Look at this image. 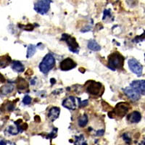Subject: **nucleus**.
<instances>
[{
  "label": "nucleus",
  "mask_w": 145,
  "mask_h": 145,
  "mask_svg": "<svg viewBox=\"0 0 145 145\" xmlns=\"http://www.w3.org/2000/svg\"><path fill=\"white\" fill-rule=\"evenodd\" d=\"M107 67L112 71L122 69L124 64V57L118 52L112 53L108 57Z\"/></svg>",
  "instance_id": "1"
},
{
  "label": "nucleus",
  "mask_w": 145,
  "mask_h": 145,
  "mask_svg": "<svg viewBox=\"0 0 145 145\" xmlns=\"http://www.w3.org/2000/svg\"><path fill=\"white\" fill-rule=\"evenodd\" d=\"M54 65H55V59L52 54L49 53L46 54L43 58L42 61L39 64V68L41 72H43L44 74H46L54 68Z\"/></svg>",
  "instance_id": "2"
},
{
  "label": "nucleus",
  "mask_w": 145,
  "mask_h": 145,
  "mask_svg": "<svg viewBox=\"0 0 145 145\" xmlns=\"http://www.w3.org/2000/svg\"><path fill=\"white\" fill-rule=\"evenodd\" d=\"M129 110V106L127 103L125 102H120L115 107V108L112 110V112H110L108 115H111L112 114V116L111 118L116 117L118 118H121L124 117L125 115L128 112Z\"/></svg>",
  "instance_id": "3"
},
{
  "label": "nucleus",
  "mask_w": 145,
  "mask_h": 145,
  "mask_svg": "<svg viewBox=\"0 0 145 145\" xmlns=\"http://www.w3.org/2000/svg\"><path fill=\"white\" fill-rule=\"evenodd\" d=\"M61 39L65 41L66 44H68L70 51L73 53L78 54V52H79V45H78L74 37H72V36H70L69 34H67V33H63L62 35Z\"/></svg>",
  "instance_id": "4"
},
{
  "label": "nucleus",
  "mask_w": 145,
  "mask_h": 145,
  "mask_svg": "<svg viewBox=\"0 0 145 145\" xmlns=\"http://www.w3.org/2000/svg\"><path fill=\"white\" fill-rule=\"evenodd\" d=\"M102 85L101 83L94 81H89L86 83V91L91 95L97 96L100 94Z\"/></svg>",
  "instance_id": "5"
},
{
  "label": "nucleus",
  "mask_w": 145,
  "mask_h": 145,
  "mask_svg": "<svg viewBox=\"0 0 145 145\" xmlns=\"http://www.w3.org/2000/svg\"><path fill=\"white\" fill-rule=\"evenodd\" d=\"M51 2L52 1H47V0H41L36 2L34 4L35 11L41 15H45L50 10Z\"/></svg>",
  "instance_id": "6"
},
{
  "label": "nucleus",
  "mask_w": 145,
  "mask_h": 145,
  "mask_svg": "<svg viewBox=\"0 0 145 145\" xmlns=\"http://www.w3.org/2000/svg\"><path fill=\"white\" fill-rule=\"evenodd\" d=\"M128 64H129V69L132 71V72H134V74L138 76H142L143 67L137 59H134V58L130 59L128 61Z\"/></svg>",
  "instance_id": "7"
},
{
  "label": "nucleus",
  "mask_w": 145,
  "mask_h": 145,
  "mask_svg": "<svg viewBox=\"0 0 145 145\" xmlns=\"http://www.w3.org/2000/svg\"><path fill=\"white\" fill-rule=\"evenodd\" d=\"M76 65L77 64L75 63L73 59H72L71 58H66V59H63V61L60 62L59 68L63 71H67L75 68Z\"/></svg>",
  "instance_id": "8"
},
{
  "label": "nucleus",
  "mask_w": 145,
  "mask_h": 145,
  "mask_svg": "<svg viewBox=\"0 0 145 145\" xmlns=\"http://www.w3.org/2000/svg\"><path fill=\"white\" fill-rule=\"evenodd\" d=\"M130 86L142 95H145V80H136L132 81Z\"/></svg>",
  "instance_id": "9"
},
{
  "label": "nucleus",
  "mask_w": 145,
  "mask_h": 145,
  "mask_svg": "<svg viewBox=\"0 0 145 145\" xmlns=\"http://www.w3.org/2000/svg\"><path fill=\"white\" fill-rule=\"evenodd\" d=\"M123 91L127 96V97L131 99L132 101H138L141 97V94L131 86L125 88L123 89Z\"/></svg>",
  "instance_id": "10"
},
{
  "label": "nucleus",
  "mask_w": 145,
  "mask_h": 145,
  "mask_svg": "<svg viewBox=\"0 0 145 145\" xmlns=\"http://www.w3.org/2000/svg\"><path fill=\"white\" fill-rule=\"evenodd\" d=\"M63 106L64 107L69 110H74L76 109V98L72 96H69L68 97L65 98L63 100V103H62Z\"/></svg>",
  "instance_id": "11"
},
{
  "label": "nucleus",
  "mask_w": 145,
  "mask_h": 145,
  "mask_svg": "<svg viewBox=\"0 0 145 145\" xmlns=\"http://www.w3.org/2000/svg\"><path fill=\"white\" fill-rule=\"evenodd\" d=\"M60 113V109L58 107H52L50 108L48 112V118L51 121H54L59 116Z\"/></svg>",
  "instance_id": "12"
},
{
  "label": "nucleus",
  "mask_w": 145,
  "mask_h": 145,
  "mask_svg": "<svg viewBox=\"0 0 145 145\" xmlns=\"http://www.w3.org/2000/svg\"><path fill=\"white\" fill-rule=\"evenodd\" d=\"M15 86L12 84H5L4 86L0 88V95L7 96L11 94L14 91Z\"/></svg>",
  "instance_id": "13"
},
{
  "label": "nucleus",
  "mask_w": 145,
  "mask_h": 145,
  "mask_svg": "<svg viewBox=\"0 0 145 145\" xmlns=\"http://www.w3.org/2000/svg\"><path fill=\"white\" fill-rule=\"evenodd\" d=\"M141 118H142V115L138 111H134L128 116V120L132 123H138L141 120Z\"/></svg>",
  "instance_id": "14"
},
{
  "label": "nucleus",
  "mask_w": 145,
  "mask_h": 145,
  "mask_svg": "<svg viewBox=\"0 0 145 145\" xmlns=\"http://www.w3.org/2000/svg\"><path fill=\"white\" fill-rule=\"evenodd\" d=\"M12 70L18 72H22L25 70V67L23 65V63L18 60H14L12 63Z\"/></svg>",
  "instance_id": "15"
},
{
  "label": "nucleus",
  "mask_w": 145,
  "mask_h": 145,
  "mask_svg": "<svg viewBox=\"0 0 145 145\" xmlns=\"http://www.w3.org/2000/svg\"><path fill=\"white\" fill-rule=\"evenodd\" d=\"M15 83L17 84V87L19 90H25V89H28V83L23 78H18L16 81H15Z\"/></svg>",
  "instance_id": "16"
},
{
  "label": "nucleus",
  "mask_w": 145,
  "mask_h": 145,
  "mask_svg": "<svg viewBox=\"0 0 145 145\" xmlns=\"http://www.w3.org/2000/svg\"><path fill=\"white\" fill-rule=\"evenodd\" d=\"M11 58L8 54L0 57V68H6L11 63Z\"/></svg>",
  "instance_id": "17"
},
{
  "label": "nucleus",
  "mask_w": 145,
  "mask_h": 145,
  "mask_svg": "<svg viewBox=\"0 0 145 145\" xmlns=\"http://www.w3.org/2000/svg\"><path fill=\"white\" fill-rule=\"evenodd\" d=\"M88 48L91 51L98 52L101 50V46L94 39H91L88 42Z\"/></svg>",
  "instance_id": "18"
},
{
  "label": "nucleus",
  "mask_w": 145,
  "mask_h": 145,
  "mask_svg": "<svg viewBox=\"0 0 145 145\" xmlns=\"http://www.w3.org/2000/svg\"><path fill=\"white\" fill-rule=\"evenodd\" d=\"M15 110V105L13 102H10V101H7L5 104H3L1 107V110H6V111H13Z\"/></svg>",
  "instance_id": "19"
},
{
  "label": "nucleus",
  "mask_w": 145,
  "mask_h": 145,
  "mask_svg": "<svg viewBox=\"0 0 145 145\" xmlns=\"http://www.w3.org/2000/svg\"><path fill=\"white\" fill-rule=\"evenodd\" d=\"M88 121H89V119H88L87 115L84 114L81 117H80L78 120V123L80 127H84L86 126V124L88 123Z\"/></svg>",
  "instance_id": "20"
},
{
  "label": "nucleus",
  "mask_w": 145,
  "mask_h": 145,
  "mask_svg": "<svg viewBox=\"0 0 145 145\" xmlns=\"http://www.w3.org/2000/svg\"><path fill=\"white\" fill-rule=\"evenodd\" d=\"M36 46L33 44H30L29 46H28V50H27V55L26 57L27 58H30L33 57L34 55V54L36 53Z\"/></svg>",
  "instance_id": "21"
},
{
  "label": "nucleus",
  "mask_w": 145,
  "mask_h": 145,
  "mask_svg": "<svg viewBox=\"0 0 145 145\" xmlns=\"http://www.w3.org/2000/svg\"><path fill=\"white\" fill-rule=\"evenodd\" d=\"M32 99L31 97L28 95H25L23 99V104L25 105H28L31 104V102Z\"/></svg>",
  "instance_id": "22"
},
{
  "label": "nucleus",
  "mask_w": 145,
  "mask_h": 145,
  "mask_svg": "<svg viewBox=\"0 0 145 145\" xmlns=\"http://www.w3.org/2000/svg\"><path fill=\"white\" fill-rule=\"evenodd\" d=\"M8 132L9 134H12V135H16L19 133L18 129H15L13 126H10L8 128Z\"/></svg>",
  "instance_id": "23"
},
{
  "label": "nucleus",
  "mask_w": 145,
  "mask_h": 145,
  "mask_svg": "<svg viewBox=\"0 0 145 145\" xmlns=\"http://www.w3.org/2000/svg\"><path fill=\"white\" fill-rule=\"evenodd\" d=\"M20 25V28H23V30H25V31H31L33 29V25L32 24H28L27 25Z\"/></svg>",
  "instance_id": "24"
},
{
  "label": "nucleus",
  "mask_w": 145,
  "mask_h": 145,
  "mask_svg": "<svg viewBox=\"0 0 145 145\" xmlns=\"http://www.w3.org/2000/svg\"><path fill=\"white\" fill-rule=\"evenodd\" d=\"M145 37V33H144L143 35H141V36H136L135 39H134V40H133V41H134V42H137V43H138V42H139V41H142V40L144 39Z\"/></svg>",
  "instance_id": "25"
},
{
  "label": "nucleus",
  "mask_w": 145,
  "mask_h": 145,
  "mask_svg": "<svg viewBox=\"0 0 145 145\" xmlns=\"http://www.w3.org/2000/svg\"><path fill=\"white\" fill-rule=\"evenodd\" d=\"M78 100L79 101V107H86V105H88V103H89V102H88V100H84V101H81V99H80V98H78Z\"/></svg>",
  "instance_id": "26"
},
{
  "label": "nucleus",
  "mask_w": 145,
  "mask_h": 145,
  "mask_svg": "<svg viewBox=\"0 0 145 145\" xmlns=\"http://www.w3.org/2000/svg\"><path fill=\"white\" fill-rule=\"evenodd\" d=\"M123 140L125 141L126 143H130L131 141V139L130 137H128L126 134H124L123 135Z\"/></svg>",
  "instance_id": "27"
},
{
  "label": "nucleus",
  "mask_w": 145,
  "mask_h": 145,
  "mask_svg": "<svg viewBox=\"0 0 145 145\" xmlns=\"http://www.w3.org/2000/svg\"><path fill=\"white\" fill-rule=\"evenodd\" d=\"M107 16H110V10H105L104 11V17H103V20H105Z\"/></svg>",
  "instance_id": "28"
},
{
  "label": "nucleus",
  "mask_w": 145,
  "mask_h": 145,
  "mask_svg": "<svg viewBox=\"0 0 145 145\" xmlns=\"http://www.w3.org/2000/svg\"><path fill=\"white\" fill-rule=\"evenodd\" d=\"M105 133V131L103 130V129H101V130H98L96 132V135L97 136H102L103 134H104Z\"/></svg>",
  "instance_id": "29"
},
{
  "label": "nucleus",
  "mask_w": 145,
  "mask_h": 145,
  "mask_svg": "<svg viewBox=\"0 0 145 145\" xmlns=\"http://www.w3.org/2000/svg\"><path fill=\"white\" fill-rule=\"evenodd\" d=\"M91 28V27L89 26V25H88V26H86L85 28H84V29L81 30V32H82V33H85V32H87V31H90Z\"/></svg>",
  "instance_id": "30"
},
{
  "label": "nucleus",
  "mask_w": 145,
  "mask_h": 145,
  "mask_svg": "<svg viewBox=\"0 0 145 145\" xmlns=\"http://www.w3.org/2000/svg\"><path fill=\"white\" fill-rule=\"evenodd\" d=\"M62 91H63V89H57V90H55L54 91H53L52 94L57 95V94H60V93H62Z\"/></svg>",
  "instance_id": "31"
},
{
  "label": "nucleus",
  "mask_w": 145,
  "mask_h": 145,
  "mask_svg": "<svg viewBox=\"0 0 145 145\" xmlns=\"http://www.w3.org/2000/svg\"><path fill=\"white\" fill-rule=\"evenodd\" d=\"M5 81V78L3 76V75H2L0 73V84H3Z\"/></svg>",
  "instance_id": "32"
},
{
  "label": "nucleus",
  "mask_w": 145,
  "mask_h": 145,
  "mask_svg": "<svg viewBox=\"0 0 145 145\" xmlns=\"http://www.w3.org/2000/svg\"><path fill=\"white\" fill-rule=\"evenodd\" d=\"M36 78H33V79L31 80V85H35V84H36Z\"/></svg>",
  "instance_id": "33"
},
{
  "label": "nucleus",
  "mask_w": 145,
  "mask_h": 145,
  "mask_svg": "<svg viewBox=\"0 0 145 145\" xmlns=\"http://www.w3.org/2000/svg\"><path fill=\"white\" fill-rule=\"evenodd\" d=\"M50 82H51L52 85H53V84H54L56 83V80L54 79V78H51V79H50Z\"/></svg>",
  "instance_id": "34"
},
{
  "label": "nucleus",
  "mask_w": 145,
  "mask_h": 145,
  "mask_svg": "<svg viewBox=\"0 0 145 145\" xmlns=\"http://www.w3.org/2000/svg\"><path fill=\"white\" fill-rule=\"evenodd\" d=\"M79 71H81V72H82V73H84V72H85V69H84V68H80Z\"/></svg>",
  "instance_id": "35"
},
{
  "label": "nucleus",
  "mask_w": 145,
  "mask_h": 145,
  "mask_svg": "<svg viewBox=\"0 0 145 145\" xmlns=\"http://www.w3.org/2000/svg\"><path fill=\"white\" fill-rule=\"evenodd\" d=\"M0 145H6V142L2 141V142H0Z\"/></svg>",
  "instance_id": "36"
},
{
  "label": "nucleus",
  "mask_w": 145,
  "mask_h": 145,
  "mask_svg": "<svg viewBox=\"0 0 145 145\" xmlns=\"http://www.w3.org/2000/svg\"><path fill=\"white\" fill-rule=\"evenodd\" d=\"M81 145H87V143H86V142H83L82 144H81Z\"/></svg>",
  "instance_id": "37"
},
{
  "label": "nucleus",
  "mask_w": 145,
  "mask_h": 145,
  "mask_svg": "<svg viewBox=\"0 0 145 145\" xmlns=\"http://www.w3.org/2000/svg\"><path fill=\"white\" fill-rule=\"evenodd\" d=\"M144 145H145V141H144Z\"/></svg>",
  "instance_id": "38"
}]
</instances>
